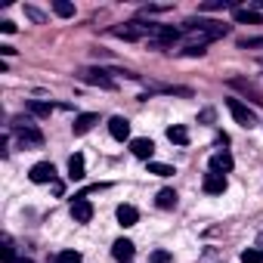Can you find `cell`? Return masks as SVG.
I'll return each instance as SVG.
<instances>
[{"instance_id":"6da1fadb","label":"cell","mask_w":263,"mask_h":263,"mask_svg":"<svg viewBox=\"0 0 263 263\" xmlns=\"http://www.w3.org/2000/svg\"><path fill=\"white\" fill-rule=\"evenodd\" d=\"M13 134L19 137V143L25 146V149H41L44 146V134L28 121V118H16L13 121Z\"/></svg>"},{"instance_id":"7a4b0ae2","label":"cell","mask_w":263,"mask_h":263,"mask_svg":"<svg viewBox=\"0 0 263 263\" xmlns=\"http://www.w3.org/2000/svg\"><path fill=\"white\" fill-rule=\"evenodd\" d=\"M111 34L121 37V41H140V37H149V41H152L155 25H152V22H149V25H146V22H127V25H115Z\"/></svg>"},{"instance_id":"3957f363","label":"cell","mask_w":263,"mask_h":263,"mask_svg":"<svg viewBox=\"0 0 263 263\" xmlns=\"http://www.w3.org/2000/svg\"><path fill=\"white\" fill-rule=\"evenodd\" d=\"M84 84H90V87H102V90H115V81L108 78V71H102V68H84L81 74H78Z\"/></svg>"},{"instance_id":"277c9868","label":"cell","mask_w":263,"mask_h":263,"mask_svg":"<svg viewBox=\"0 0 263 263\" xmlns=\"http://www.w3.org/2000/svg\"><path fill=\"white\" fill-rule=\"evenodd\" d=\"M226 108L232 111V118H235V124H241V127H254L257 124V118H254V111L241 102V99H226Z\"/></svg>"},{"instance_id":"5b68a950","label":"cell","mask_w":263,"mask_h":263,"mask_svg":"<svg viewBox=\"0 0 263 263\" xmlns=\"http://www.w3.org/2000/svg\"><path fill=\"white\" fill-rule=\"evenodd\" d=\"M229 87H232V90H238L241 96H248L254 105H263V90H260L257 84H251V81H245V78H232V81H229Z\"/></svg>"},{"instance_id":"8992f818","label":"cell","mask_w":263,"mask_h":263,"mask_svg":"<svg viewBox=\"0 0 263 263\" xmlns=\"http://www.w3.org/2000/svg\"><path fill=\"white\" fill-rule=\"evenodd\" d=\"M177 41H180V28L155 25V34H152V44H155V47H174Z\"/></svg>"},{"instance_id":"52a82bcc","label":"cell","mask_w":263,"mask_h":263,"mask_svg":"<svg viewBox=\"0 0 263 263\" xmlns=\"http://www.w3.org/2000/svg\"><path fill=\"white\" fill-rule=\"evenodd\" d=\"M108 134L115 137V140H130V121L127 118H121V115H115L111 121H108Z\"/></svg>"},{"instance_id":"ba28073f","label":"cell","mask_w":263,"mask_h":263,"mask_svg":"<svg viewBox=\"0 0 263 263\" xmlns=\"http://www.w3.org/2000/svg\"><path fill=\"white\" fill-rule=\"evenodd\" d=\"M93 124H99V115H93V111H84V115H78V118H74V124H71L74 137H84L87 130H93Z\"/></svg>"},{"instance_id":"9c48e42d","label":"cell","mask_w":263,"mask_h":263,"mask_svg":"<svg viewBox=\"0 0 263 263\" xmlns=\"http://www.w3.org/2000/svg\"><path fill=\"white\" fill-rule=\"evenodd\" d=\"M28 177H31V183H50V180L56 177V167H53L50 161H41V164H34V167H31V174H28Z\"/></svg>"},{"instance_id":"30bf717a","label":"cell","mask_w":263,"mask_h":263,"mask_svg":"<svg viewBox=\"0 0 263 263\" xmlns=\"http://www.w3.org/2000/svg\"><path fill=\"white\" fill-rule=\"evenodd\" d=\"M71 217H74V223H90V217H93V204H90L87 198H74V204H71Z\"/></svg>"},{"instance_id":"8fae6325","label":"cell","mask_w":263,"mask_h":263,"mask_svg":"<svg viewBox=\"0 0 263 263\" xmlns=\"http://www.w3.org/2000/svg\"><path fill=\"white\" fill-rule=\"evenodd\" d=\"M232 164H235V161H232L229 152H217V155L211 158V174H223V177H226V174L232 171Z\"/></svg>"},{"instance_id":"7c38bea8","label":"cell","mask_w":263,"mask_h":263,"mask_svg":"<svg viewBox=\"0 0 263 263\" xmlns=\"http://www.w3.org/2000/svg\"><path fill=\"white\" fill-rule=\"evenodd\" d=\"M115 217H118V223H121V226H137V220H140V211H137L134 204H121V208L115 211Z\"/></svg>"},{"instance_id":"4fadbf2b","label":"cell","mask_w":263,"mask_h":263,"mask_svg":"<svg viewBox=\"0 0 263 263\" xmlns=\"http://www.w3.org/2000/svg\"><path fill=\"white\" fill-rule=\"evenodd\" d=\"M204 192L208 195H223L226 192V177L223 174H208L204 177Z\"/></svg>"},{"instance_id":"5bb4252c","label":"cell","mask_w":263,"mask_h":263,"mask_svg":"<svg viewBox=\"0 0 263 263\" xmlns=\"http://www.w3.org/2000/svg\"><path fill=\"white\" fill-rule=\"evenodd\" d=\"M111 254H115V260L127 263L130 257H134V241H130V238H118V241L111 245Z\"/></svg>"},{"instance_id":"9a60e30c","label":"cell","mask_w":263,"mask_h":263,"mask_svg":"<svg viewBox=\"0 0 263 263\" xmlns=\"http://www.w3.org/2000/svg\"><path fill=\"white\" fill-rule=\"evenodd\" d=\"M232 19L241 22V25H245V22H248V25H260V22H263V16L254 13L251 7H238V10H232Z\"/></svg>"},{"instance_id":"2e32d148","label":"cell","mask_w":263,"mask_h":263,"mask_svg":"<svg viewBox=\"0 0 263 263\" xmlns=\"http://www.w3.org/2000/svg\"><path fill=\"white\" fill-rule=\"evenodd\" d=\"M130 152H134L137 158H152V152H155V143H152V140H146V137H140V140H134V143H130Z\"/></svg>"},{"instance_id":"e0dca14e","label":"cell","mask_w":263,"mask_h":263,"mask_svg":"<svg viewBox=\"0 0 263 263\" xmlns=\"http://www.w3.org/2000/svg\"><path fill=\"white\" fill-rule=\"evenodd\" d=\"M167 140L177 143V146H186L189 143V130L183 124H174V127H167Z\"/></svg>"},{"instance_id":"ac0fdd59","label":"cell","mask_w":263,"mask_h":263,"mask_svg":"<svg viewBox=\"0 0 263 263\" xmlns=\"http://www.w3.org/2000/svg\"><path fill=\"white\" fill-rule=\"evenodd\" d=\"M68 177H71V180H84V155L74 152V155L68 158Z\"/></svg>"},{"instance_id":"d6986e66","label":"cell","mask_w":263,"mask_h":263,"mask_svg":"<svg viewBox=\"0 0 263 263\" xmlns=\"http://www.w3.org/2000/svg\"><path fill=\"white\" fill-rule=\"evenodd\" d=\"M201 10L204 13H214V10H238V4H235V0H204Z\"/></svg>"},{"instance_id":"ffe728a7","label":"cell","mask_w":263,"mask_h":263,"mask_svg":"<svg viewBox=\"0 0 263 263\" xmlns=\"http://www.w3.org/2000/svg\"><path fill=\"white\" fill-rule=\"evenodd\" d=\"M155 201H158V208H164V211H171V208H177V192H174V189H161Z\"/></svg>"},{"instance_id":"44dd1931","label":"cell","mask_w":263,"mask_h":263,"mask_svg":"<svg viewBox=\"0 0 263 263\" xmlns=\"http://www.w3.org/2000/svg\"><path fill=\"white\" fill-rule=\"evenodd\" d=\"M28 111H31L34 118H47V115L53 111V105H50V102H37V99H31V102H28Z\"/></svg>"},{"instance_id":"7402d4cb","label":"cell","mask_w":263,"mask_h":263,"mask_svg":"<svg viewBox=\"0 0 263 263\" xmlns=\"http://www.w3.org/2000/svg\"><path fill=\"white\" fill-rule=\"evenodd\" d=\"M53 13L62 16V19H71V16H74V4H68V0H56V4H53Z\"/></svg>"},{"instance_id":"603a6c76","label":"cell","mask_w":263,"mask_h":263,"mask_svg":"<svg viewBox=\"0 0 263 263\" xmlns=\"http://www.w3.org/2000/svg\"><path fill=\"white\" fill-rule=\"evenodd\" d=\"M241 263H263V251H257V248L241 251Z\"/></svg>"},{"instance_id":"cb8c5ba5","label":"cell","mask_w":263,"mask_h":263,"mask_svg":"<svg viewBox=\"0 0 263 263\" xmlns=\"http://www.w3.org/2000/svg\"><path fill=\"white\" fill-rule=\"evenodd\" d=\"M84 257L78 254V251H59L56 254V263H81Z\"/></svg>"},{"instance_id":"d4e9b609","label":"cell","mask_w":263,"mask_h":263,"mask_svg":"<svg viewBox=\"0 0 263 263\" xmlns=\"http://www.w3.org/2000/svg\"><path fill=\"white\" fill-rule=\"evenodd\" d=\"M149 174H155V177H171L174 167H171V164H158V161H152V164H149Z\"/></svg>"},{"instance_id":"484cf974","label":"cell","mask_w":263,"mask_h":263,"mask_svg":"<svg viewBox=\"0 0 263 263\" xmlns=\"http://www.w3.org/2000/svg\"><path fill=\"white\" fill-rule=\"evenodd\" d=\"M238 47H241V50H260V47H263V37H241Z\"/></svg>"},{"instance_id":"4316f807","label":"cell","mask_w":263,"mask_h":263,"mask_svg":"<svg viewBox=\"0 0 263 263\" xmlns=\"http://www.w3.org/2000/svg\"><path fill=\"white\" fill-rule=\"evenodd\" d=\"M25 16H28L31 22H37V25H44V22H47V16H44L41 10H34V7H25Z\"/></svg>"},{"instance_id":"83f0119b","label":"cell","mask_w":263,"mask_h":263,"mask_svg":"<svg viewBox=\"0 0 263 263\" xmlns=\"http://www.w3.org/2000/svg\"><path fill=\"white\" fill-rule=\"evenodd\" d=\"M152 263H171V254L167 251H155L152 254Z\"/></svg>"},{"instance_id":"f1b7e54d","label":"cell","mask_w":263,"mask_h":263,"mask_svg":"<svg viewBox=\"0 0 263 263\" xmlns=\"http://www.w3.org/2000/svg\"><path fill=\"white\" fill-rule=\"evenodd\" d=\"M183 56H204V47H186Z\"/></svg>"},{"instance_id":"f546056e","label":"cell","mask_w":263,"mask_h":263,"mask_svg":"<svg viewBox=\"0 0 263 263\" xmlns=\"http://www.w3.org/2000/svg\"><path fill=\"white\" fill-rule=\"evenodd\" d=\"M0 28H4L7 34H13V31H16V25H13V22H0Z\"/></svg>"},{"instance_id":"4dcf8cb0","label":"cell","mask_w":263,"mask_h":263,"mask_svg":"<svg viewBox=\"0 0 263 263\" xmlns=\"http://www.w3.org/2000/svg\"><path fill=\"white\" fill-rule=\"evenodd\" d=\"M201 121H204V124H208V121H214V111H211V108H204V111H201Z\"/></svg>"}]
</instances>
